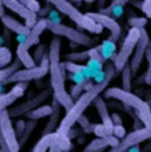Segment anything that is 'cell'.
Wrapping results in <instances>:
<instances>
[{"mask_svg": "<svg viewBox=\"0 0 151 152\" xmlns=\"http://www.w3.org/2000/svg\"><path fill=\"white\" fill-rule=\"evenodd\" d=\"M105 78L101 82L94 83V86L90 87L89 90H85L80 97L77 98V101L74 102V104L72 106L70 110L66 111L65 116L61 119L59 127H57L56 132L61 136H68V132L70 131V128H73V126L77 123V121L80 119V116L84 115V113L86 111L92 103H94V101L100 97L101 93H103L107 89L109 83L111 82V80L115 75V68L113 65V62H107L105 65Z\"/></svg>", "mask_w": 151, "mask_h": 152, "instance_id": "6da1fadb", "label": "cell"}, {"mask_svg": "<svg viewBox=\"0 0 151 152\" xmlns=\"http://www.w3.org/2000/svg\"><path fill=\"white\" fill-rule=\"evenodd\" d=\"M61 40L60 37L54 36L51 41L48 50L49 57V75H51V89L53 97L66 111L70 110L74 104V99L70 97L65 89V73L61 69Z\"/></svg>", "mask_w": 151, "mask_h": 152, "instance_id": "7a4b0ae2", "label": "cell"}, {"mask_svg": "<svg viewBox=\"0 0 151 152\" xmlns=\"http://www.w3.org/2000/svg\"><path fill=\"white\" fill-rule=\"evenodd\" d=\"M103 97L109 99H117L126 107L135 111L136 118L144 124V127H151V106L138 95L131 91H125L122 87H109L103 91Z\"/></svg>", "mask_w": 151, "mask_h": 152, "instance_id": "3957f363", "label": "cell"}, {"mask_svg": "<svg viewBox=\"0 0 151 152\" xmlns=\"http://www.w3.org/2000/svg\"><path fill=\"white\" fill-rule=\"evenodd\" d=\"M46 1L52 4V7H54L57 11H60L61 13L66 15L81 29H86L92 33H101L102 32L103 28L100 24L93 21L90 17L86 16V13H82L80 10H77L69 0H46Z\"/></svg>", "mask_w": 151, "mask_h": 152, "instance_id": "277c9868", "label": "cell"}, {"mask_svg": "<svg viewBox=\"0 0 151 152\" xmlns=\"http://www.w3.org/2000/svg\"><path fill=\"white\" fill-rule=\"evenodd\" d=\"M139 37H141V29L131 28L129 31V33L126 34V37H125L118 53H115L113 56L111 62L114 65L117 73H121L122 69L129 64V58H130V56H133V53H134V49L139 41Z\"/></svg>", "mask_w": 151, "mask_h": 152, "instance_id": "5b68a950", "label": "cell"}, {"mask_svg": "<svg viewBox=\"0 0 151 152\" xmlns=\"http://www.w3.org/2000/svg\"><path fill=\"white\" fill-rule=\"evenodd\" d=\"M46 29L49 32L54 34L57 37H65L69 41L77 44V45L85 46V48H93L94 46V40L92 37H89L88 34H85L84 32L78 31V29H74L72 27H68V25L64 24H56V23H52L49 20H46Z\"/></svg>", "mask_w": 151, "mask_h": 152, "instance_id": "8992f818", "label": "cell"}, {"mask_svg": "<svg viewBox=\"0 0 151 152\" xmlns=\"http://www.w3.org/2000/svg\"><path fill=\"white\" fill-rule=\"evenodd\" d=\"M49 73V57L48 54L44 56L39 65L33 66V68H25L17 70L15 74H12L8 80H5L1 83V86L8 83H20V82H29L33 80H41Z\"/></svg>", "mask_w": 151, "mask_h": 152, "instance_id": "52a82bcc", "label": "cell"}, {"mask_svg": "<svg viewBox=\"0 0 151 152\" xmlns=\"http://www.w3.org/2000/svg\"><path fill=\"white\" fill-rule=\"evenodd\" d=\"M151 140V127H143L139 130H134L133 132L127 134L122 140H119L115 147L110 148L107 152H126L129 148L139 145L141 143Z\"/></svg>", "mask_w": 151, "mask_h": 152, "instance_id": "ba28073f", "label": "cell"}, {"mask_svg": "<svg viewBox=\"0 0 151 152\" xmlns=\"http://www.w3.org/2000/svg\"><path fill=\"white\" fill-rule=\"evenodd\" d=\"M51 94H52V89H45V90H43L40 94L34 95L33 98H29L28 101H25V102H23V103L12 107L11 110H8V114H10L11 119L17 118V116H21V115H27V114L31 113L32 110L40 107L46 99L51 97Z\"/></svg>", "mask_w": 151, "mask_h": 152, "instance_id": "9c48e42d", "label": "cell"}, {"mask_svg": "<svg viewBox=\"0 0 151 152\" xmlns=\"http://www.w3.org/2000/svg\"><path fill=\"white\" fill-rule=\"evenodd\" d=\"M0 131H1V135L10 147V150L12 152H19L21 147L17 142L16 131L15 127L12 126V121H11V116L8 114V110H3L0 113Z\"/></svg>", "mask_w": 151, "mask_h": 152, "instance_id": "30bf717a", "label": "cell"}, {"mask_svg": "<svg viewBox=\"0 0 151 152\" xmlns=\"http://www.w3.org/2000/svg\"><path fill=\"white\" fill-rule=\"evenodd\" d=\"M86 16L90 17L93 21L100 24L102 28L109 29L110 37L107 39L109 41H111V42L118 41V39L121 37V33H122V28L114 17H110V16H107V15H103L101 12H89V13H86Z\"/></svg>", "mask_w": 151, "mask_h": 152, "instance_id": "8fae6325", "label": "cell"}, {"mask_svg": "<svg viewBox=\"0 0 151 152\" xmlns=\"http://www.w3.org/2000/svg\"><path fill=\"white\" fill-rule=\"evenodd\" d=\"M149 44H150V37L149 33L144 28L141 29V37H139V41L136 44L135 49H134V53H133V58L130 60V68H131L133 74H136L138 73L139 68L142 65V61L144 58V54H146V50L149 48Z\"/></svg>", "mask_w": 151, "mask_h": 152, "instance_id": "7c38bea8", "label": "cell"}, {"mask_svg": "<svg viewBox=\"0 0 151 152\" xmlns=\"http://www.w3.org/2000/svg\"><path fill=\"white\" fill-rule=\"evenodd\" d=\"M4 4L5 8L11 10L13 13H16L17 16L23 17L25 20V25L29 29L34 27V24L37 23V15L33 13L32 11H29L28 8H25L19 0H0Z\"/></svg>", "mask_w": 151, "mask_h": 152, "instance_id": "4fadbf2b", "label": "cell"}, {"mask_svg": "<svg viewBox=\"0 0 151 152\" xmlns=\"http://www.w3.org/2000/svg\"><path fill=\"white\" fill-rule=\"evenodd\" d=\"M44 31H46V19H39L28 36H19V46L29 50V48L39 44L40 36L44 33Z\"/></svg>", "mask_w": 151, "mask_h": 152, "instance_id": "5bb4252c", "label": "cell"}, {"mask_svg": "<svg viewBox=\"0 0 151 152\" xmlns=\"http://www.w3.org/2000/svg\"><path fill=\"white\" fill-rule=\"evenodd\" d=\"M27 86L28 82H20L16 83V86H13L8 93L0 94V113L3 110H7V107H10L13 102H16L19 98H21L24 95Z\"/></svg>", "mask_w": 151, "mask_h": 152, "instance_id": "9a60e30c", "label": "cell"}, {"mask_svg": "<svg viewBox=\"0 0 151 152\" xmlns=\"http://www.w3.org/2000/svg\"><path fill=\"white\" fill-rule=\"evenodd\" d=\"M94 106L97 109L98 114L101 116V121H102V124L105 126L106 131L109 135H113V130H114V123L111 121V114H110L109 109H107V104L105 102V99L102 97H98L94 101Z\"/></svg>", "mask_w": 151, "mask_h": 152, "instance_id": "2e32d148", "label": "cell"}, {"mask_svg": "<svg viewBox=\"0 0 151 152\" xmlns=\"http://www.w3.org/2000/svg\"><path fill=\"white\" fill-rule=\"evenodd\" d=\"M119 143V139H117L115 136L109 135L106 138H97L94 140H92L88 145L82 150V152H100L102 150H105L106 147H115Z\"/></svg>", "mask_w": 151, "mask_h": 152, "instance_id": "e0dca14e", "label": "cell"}, {"mask_svg": "<svg viewBox=\"0 0 151 152\" xmlns=\"http://www.w3.org/2000/svg\"><path fill=\"white\" fill-rule=\"evenodd\" d=\"M61 109H62V106L53 97V101H52V114L49 116V121L45 126L44 131H43V135H49V134L56 132L57 124H59V121H60V115H61Z\"/></svg>", "mask_w": 151, "mask_h": 152, "instance_id": "ac0fdd59", "label": "cell"}, {"mask_svg": "<svg viewBox=\"0 0 151 152\" xmlns=\"http://www.w3.org/2000/svg\"><path fill=\"white\" fill-rule=\"evenodd\" d=\"M1 23L3 25H4L5 28L8 29V31L13 32V33H16L17 36H28L31 32V29L27 27V25L21 24L20 21H17L16 19H13L12 16H8V15H5L4 17H1Z\"/></svg>", "mask_w": 151, "mask_h": 152, "instance_id": "d6986e66", "label": "cell"}, {"mask_svg": "<svg viewBox=\"0 0 151 152\" xmlns=\"http://www.w3.org/2000/svg\"><path fill=\"white\" fill-rule=\"evenodd\" d=\"M62 65H64V68H65V70L70 72L72 74H76V73H78V74H84L86 78H89V80H90L92 75L95 74V73L92 72L88 66L78 65V64H76V62H70V61H65V62H62Z\"/></svg>", "mask_w": 151, "mask_h": 152, "instance_id": "ffe728a7", "label": "cell"}, {"mask_svg": "<svg viewBox=\"0 0 151 152\" xmlns=\"http://www.w3.org/2000/svg\"><path fill=\"white\" fill-rule=\"evenodd\" d=\"M16 54H17V60L21 62V65L24 66V68H33V66H36V62H34V60H33V56L29 53V50H27V49H24V48L17 45Z\"/></svg>", "mask_w": 151, "mask_h": 152, "instance_id": "44dd1931", "label": "cell"}, {"mask_svg": "<svg viewBox=\"0 0 151 152\" xmlns=\"http://www.w3.org/2000/svg\"><path fill=\"white\" fill-rule=\"evenodd\" d=\"M52 114V104H41L40 107L32 110L31 113L27 114V118L31 121H39V119L46 118V116H51Z\"/></svg>", "mask_w": 151, "mask_h": 152, "instance_id": "7402d4cb", "label": "cell"}, {"mask_svg": "<svg viewBox=\"0 0 151 152\" xmlns=\"http://www.w3.org/2000/svg\"><path fill=\"white\" fill-rule=\"evenodd\" d=\"M129 1L130 0H113L106 10L105 8L101 10V13L107 15V16H109L110 13H114V16H119L121 12H122V8H123Z\"/></svg>", "mask_w": 151, "mask_h": 152, "instance_id": "603a6c76", "label": "cell"}, {"mask_svg": "<svg viewBox=\"0 0 151 152\" xmlns=\"http://www.w3.org/2000/svg\"><path fill=\"white\" fill-rule=\"evenodd\" d=\"M20 69H21V62H20L19 60L13 61V62L11 64V65H8L7 68L0 69V85L4 82L5 80H8L12 74H15L17 70H20Z\"/></svg>", "mask_w": 151, "mask_h": 152, "instance_id": "cb8c5ba5", "label": "cell"}, {"mask_svg": "<svg viewBox=\"0 0 151 152\" xmlns=\"http://www.w3.org/2000/svg\"><path fill=\"white\" fill-rule=\"evenodd\" d=\"M37 127V121H31V119H28V122H25V128L24 131H23V134L17 138V142H19V145L20 147H23V145L25 144V143L28 142V139H29L31 134L33 132V130Z\"/></svg>", "mask_w": 151, "mask_h": 152, "instance_id": "d4e9b609", "label": "cell"}, {"mask_svg": "<svg viewBox=\"0 0 151 152\" xmlns=\"http://www.w3.org/2000/svg\"><path fill=\"white\" fill-rule=\"evenodd\" d=\"M122 89L125 91H131V77L133 72L130 68V64H127L123 69H122Z\"/></svg>", "mask_w": 151, "mask_h": 152, "instance_id": "484cf974", "label": "cell"}, {"mask_svg": "<svg viewBox=\"0 0 151 152\" xmlns=\"http://www.w3.org/2000/svg\"><path fill=\"white\" fill-rule=\"evenodd\" d=\"M100 50H101V54H102L105 61L109 60V58H113V56L115 54V42L105 40V41L102 42V45H100Z\"/></svg>", "mask_w": 151, "mask_h": 152, "instance_id": "4316f807", "label": "cell"}, {"mask_svg": "<svg viewBox=\"0 0 151 152\" xmlns=\"http://www.w3.org/2000/svg\"><path fill=\"white\" fill-rule=\"evenodd\" d=\"M11 61H12V53H11L10 48L0 46V69L11 65Z\"/></svg>", "mask_w": 151, "mask_h": 152, "instance_id": "83f0119b", "label": "cell"}, {"mask_svg": "<svg viewBox=\"0 0 151 152\" xmlns=\"http://www.w3.org/2000/svg\"><path fill=\"white\" fill-rule=\"evenodd\" d=\"M89 58V50H82V52H73V53L66 54V60L70 62H82Z\"/></svg>", "mask_w": 151, "mask_h": 152, "instance_id": "f1b7e54d", "label": "cell"}, {"mask_svg": "<svg viewBox=\"0 0 151 152\" xmlns=\"http://www.w3.org/2000/svg\"><path fill=\"white\" fill-rule=\"evenodd\" d=\"M149 23V20L146 17H138V16H133V17H129L127 20V24L130 25L131 28H138V29H142L144 28Z\"/></svg>", "mask_w": 151, "mask_h": 152, "instance_id": "f546056e", "label": "cell"}, {"mask_svg": "<svg viewBox=\"0 0 151 152\" xmlns=\"http://www.w3.org/2000/svg\"><path fill=\"white\" fill-rule=\"evenodd\" d=\"M19 1L21 3L25 8H28V10L32 11V12L36 13V15L40 10H41V5H40V3L37 1V0H19Z\"/></svg>", "mask_w": 151, "mask_h": 152, "instance_id": "4dcf8cb0", "label": "cell"}, {"mask_svg": "<svg viewBox=\"0 0 151 152\" xmlns=\"http://www.w3.org/2000/svg\"><path fill=\"white\" fill-rule=\"evenodd\" d=\"M89 50V58L93 61H97L100 64H105V60H103L102 54H101V50H100V46H93V48L88 49Z\"/></svg>", "mask_w": 151, "mask_h": 152, "instance_id": "1f68e13d", "label": "cell"}, {"mask_svg": "<svg viewBox=\"0 0 151 152\" xmlns=\"http://www.w3.org/2000/svg\"><path fill=\"white\" fill-rule=\"evenodd\" d=\"M77 123L81 126V128H82V131L85 134H93V126H94V124H92L90 122H89V119L86 118L85 115L80 116V119L77 121Z\"/></svg>", "mask_w": 151, "mask_h": 152, "instance_id": "d6a6232c", "label": "cell"}, {"mask_svg": "<svg viewBox=\"0 0 151 152\" xmlns=\"http://www.w3.org/2000/svg\"><path fill=\"white\" fill-rule=\"evenodd\" d=\"M144 57L147 60V70L144 73V82L147 85H151V48H147Z\"/></svg>", "mask_w": 151, "mask_h": 152, "instance_id": "836d02e7", "label": "cell"}, {"mask_svg": "<svg viewBox=\"0 0 151 152\" xmlns=\"http://www.w3.org/2000/svg\"><path fill=\"white\" fill-rule=\"evenodd\" d=\"M46 45L45 44H40L39 46H37V49L34 50V54H33V60H34V62H39L40 64V61L44 58V56L45 54H48V52H46Z\"/></svg>", "mask_w": 151, "mask_h": 152, "instance_id": "e575fe53", "label": "cell"}, {"mask_svg": "<svg viewBox=\"0 0 151 152\" xmlns=\"http://www.w3.org/2000/svg\"><path fill=\"white\" fill-rule=\"evenodd\" d=\"M135 5H139L141 11L146 15V17L151 19V0H143V1H134Z\"/></svg>", "mask_w": 151, "mask_h": 152, "instance_id": "d590c367", "label": "cell"}, {"mask_svg": "<svg viewBox=\"0 0 151 152\" xmlns=\"http://www.w3.org/2000/svg\"><path fill=\"white\" fill-rule=\"evenodd\" d=\"M93 134L97 135V138H106V136H109V134H107V131H106V128L103 124H94L93 126Z\"/></svg>", "mask_w": 151, "mask_h": 152, "instance_id": "8d00e7d4", "label": "cell"}, {"mask_svg": "<svg viewBox=\"0 0 151 152\" xmlns=\"http://www.w3.org/2000/svg\"><path fill=\"white\" fill-rule=\"evenodd\" d=\"M127 134H126V128L123 127V126H114V130H113V136H115L117 139H119L122 140L126 136Z\"/></svg>", "mask_w": 151, "mask_h": 152, "instance_id": "74e56055", "label": "cell"}, {"mask_svg": "<svg viewBox=\"0 0 151 152\" xmlns=\"http://www.w3.org/2000/svg\"><path fill=\"white\" fill-rule=\"evenodd\" d=\"M24 128H25V122H24V121H17V122H16V128H15V131H16L17 138H19V136L23 134Z\"/></svg>", "mask_w": 151, "mask_h": 152, "instance_id": "f35d334b", "label": "cell"}, {"mask_svg": "<svg viewBox=\"0 0 151 152\" xmlns=\"http://www.w3.org/2000/svg\"><path fill=\"white\" fill-rule=\"evenodd\" d=\"M46 20H49V21H52V23H56V24H61L60 23V15L57 12H54V11H51V13L48 15V19Z\"/></svg>", "mask_w": 151, "mask_h": 152, "instance_id": "ab89813d", "label": "cell"}, {"mask_svg": "<svg viewBox=\"0 0 151 152\" xmlns=\"http://www.w3.org/2000/svg\"><path fill=\"white\" fill-rule=\"evenodd\" d=\"M51 11H52V4L48 3V5H46L45 8H41V10L37 12V15H39V17L44 19V17H46V13H51Z\"/></svg>", "mask_w": 151, "mask_h": 152, "instance_id": "60d3db41", "label": "cell"}, {"mask_svg": "<svg viewBox=\"0 0 151 152\" xmlns=\"http://www.w3.org/2000/svg\"><path fill=\"white\" fill-rule=\"evenodd\" d=\"M0 148L3 150V152H12L10 150V147H8V144L5 143V140L4 138H3V135H1V131H0Z\"/></svg>", "mask_w": 151, "mask_h": 152, "instance_id": "b9f144b4", "label": "cell"}, {"mask_svg": "<svg viewBox=\"0 0 151 152\" xmlns=\"http://www.w3.org/2000/svg\"><path fill=\"white\" fill-rule=\"evenodd\" d=\"M111 121H113V123H114V126H121L122 124V119L117 113L111 114Z\"/></svg>", "mask_w": 151, "mask_h": 152, "instance_id": "7bdbcfd3", "label": "cell"}, {"mask_svg": "<svg viewBox=\"0 0 151 152\" xmlns=\"http://www.w3.org/2000/svg\"><path fill=\"white\" fill-rule=\"evenodd\" d=\"M4 16H5V7H4V4L0 1V19Z\"/></svg>", "mask_w": 151, "mask_h": 152, "instance_id": "ee69618b", "label": "cell"}, {"mask_svg": "<svg viewBox=\"0 0 151 152\" xmlns=\"http://www.w3.org/2000/svg\"><path fill=\"white\" fill-rule=\"evenodd\" d=\"M126 152H142V151H141V148H139V145H134V147L129 148Z\"/></svg>", "mask_w": 151, "mask_h": 152, "instance_id": "f6af8a7d", "label": "cell"}, {"mask_svg": "<svg viewBox=\"0 0 151 152\" xmlns=\"http://www.w3.org/2000/svg\"><path fill=\"white\" fill-rule=\"evenodd\" d=\"M73 1H81V0H73Z\"/></svg>", "mask_w": 151, "mask_h": 152, "instance_id": "bcb514c9", "label": "cell"}, {"mask_svg": "<svg viewBox=\"0 0 151 152\" xmlns=\"http://www.w3.org/2000/svg\"><path fill=\"white\" fill-rule=\"evenodd\" d=\"M0 152H3V150H1V148H0Z\"/></svg>", "mask_w": 151, "mask_h": 152, "instance_id": "7dc6e473", "label": "cell"}, {"mask_svg": "<svg viewBox=\"0 0 151 152\" xmlns=\"http://www.w3.org/2000/svg\"><path fill=\"white\" fill-rule=\"evenodd\" d=\"M100 152H102V151H100Z\"/></svg>", "mask_w": 151, "mask_h": 152, "instance_id": "c3c4849f", "label": "cell"}]
</instances>
